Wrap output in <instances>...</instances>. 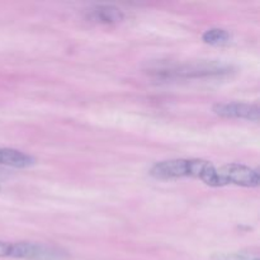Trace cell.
<instances>
[{
  "label": "cell",
  "instance_id": "cell-1",
  "mask_svg": "<svg viewBox=\"0 0 260 260\" xmlns=\"http://www.w3.org/2000/svg\"><path fill=\"white\" fill-rule=\"evenodd\" d=\"M156 179L197 178L210 187H216V167L202 159H173L156 162L150 170Z\"/></svg>",
  "mask_w": 260,
  "mask_h": 260
},
{
  "label": "cell",
  "instance_id": "cell-2",
  "mask_svg": "<svg viewBox=\"0 0 260 260\" xmlns=\"http://www.w3.org/2000/svg\"><path fill=\"white\" fill-rule=\"evenodd\" d=\"M260 183L259 172L243 164H228L216 168V187L228 184L255 188Z\"/></svg>",
  "mask_w": 260,
  "mask_h": 260
},
{
  "label": "cell",
  "instance_id": "cell-3",
  "mask_svg": "<svg viewBox=\"0 0 260 260\" xmlns=\"http://www.w3.org/2000/svg\"><path fill=\"white\" fill-rule=\"evenodd\" d=\"M9 258L23 260H65L68 253L55 246L37 243H12Z\"/></svg>",
  "mask_w": 260,
  "mask_h": 260
},
{
  "label": "cell",
  "instance_id": "cell-4",
  "mask_svg": "<svg viewBox=\"0 0 260 260\" xmlns=\"http://www.w3.org/2000/svg\"><path fill=\"white\" fill-rule=\"evenodd\" d=\"M231 68L221 63H190L184 66H175V68L157 69V75H161L164 78L178 79V78H200V76H212V75H222L229 74Z\"/></svg>",
  "mask_w": 260,
  "mask_h": 260
},
{
  "label": "cell",
  "instance_id": "cell-5",
  "mask_svg": "<svg viewBox=\"0 0 260 260\" xmlns=\"http://www.w3.org/2000/svg\"><path fill=\"white\" fill-rule=\"evenodd\" d=\"M213 112L223 118H238L259 122L260 109L258 104L249 103H217L213 106Z\"/></svg>",
  "mask_w": 260,
  "mask_h": 260
},
{
  "label": "cell",
  "instance_id": "cell-6",
  "mask_svg": "<svg viewBox=\"0 0 260 260\" xmlns=\"http://www.w3.org/2000/svg\"><path fill=\"white\" fill-rule=\"evenodd\" d=\"M86 18L91 22L102 23V24H113V23L122 22L124 15L121 9L113 5H96L89 9Z\"/></svg>",
  "mask_w": 260,
  "mask_h": 260
},
{
  "label": "cell",
  "instance_id": "cell-7",
  "mask_svg": "<svg viewBox=\"0 0 260 260\" xmlns=\"http://www.w3.org/2000/svg\"><path fill=\"white\" fill-rule=\"evenodd\" d=\"M35 164V157L25 154V152L19 151V150L0 147V165L18 168V169H24V168L33 167Z\"/></svg>",
  "mask_w": 260,
  "mask_h": 260
},
{
  "label": "cell",
  "instance_id": "cell-8",
  "mask_svg": "<svg viewBox=\"0 0 260 260\" xmlns=\"http://www.w3.org/2000/svg\"><path fill=\"white\" fill-rule=\"evenodd\" d=\"M203 42L212 46H222L230 41V33L222 28H211L202 36Z\"/></svg>",
  "mask_w": 260,
  "mask_h": 260
},
{
  "label": "cell",
  "instance_id": "cell-9",
  "mask_svg": "<svg viewBox=\"0 0 260 260\" xmlns=\"http://www.w3.org/2000/svg\"><path fill=\"white\" fill-rule=\"evenodd\" d=\"M216 260H259L258 256H251L249 254L236 253V254H221L217 255Z\"/></svg>",
  "mask_w": 260,
  "mask_h": 260
},
{
  "label": "cell",
  "instance_id": "cell-10",
  "mask_svg": "<svg viewBox=\"0 0 260 260\" xmlns=\"http://www.w3.org/2000/svg\"><path fill=\"white\" fill-rule=\"evenodd\" d=\"M10 248H12V243L0 241V258H9Z\"/></svg>",
  "mask_w": 260,
  "mask_h": 260
}]
</instances>
